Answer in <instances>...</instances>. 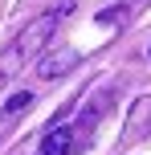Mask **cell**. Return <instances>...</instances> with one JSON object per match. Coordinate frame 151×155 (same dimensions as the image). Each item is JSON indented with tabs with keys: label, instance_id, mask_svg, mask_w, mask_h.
Listing matches in <instances>:
<instances>
[{
	"label": "cell",
	"instance_id": "52a82bcc",
	"mask_svg": "<svg viewBox=\"0 0 151 155\" xmlns=\"http://www.w3.org/2000/svg\"><path fill=\"white\" fill-rule=\"evenodd\" d=\"M147 57H151V49H147Z\"/></svg>",
	"mask_w": 151,
	"mask_h": 155
},
{
	"label": "cell",
	"instance_id": "3957f363",
	"mask_svg": "<svg viewBox=\"0 0 151 155\" xmlns=\"http://www.w3.org/2000/svg\"><path fill=\"white\" fill-rule=\"evenodd\" d=\"M74 151V131L70 127H49L41 139V155H70Z\"/></svg>",
	"mask_w": 151,
	"mask_h": 155
},
{
	"label": "cell",
	"instance_id": "5b68a950",
	"mask_svg": "<svg viewBox=\"0 0 151 155\" xmlns=\"http://www.w3.org/2000/svg\"><path fill=\"white\" fill-rule=\"evenodd\" d=\"M123 16H127V8H102V12H98V25H114V21H123Z\"/></svg>",
	"mask_w": 151,
	"mask_h": 155
},
{
	"label": "cell",
	"instance_id": "8992f818",
	"mask_svg": "<svg viewBox=\"0 0 151 155\" xmlns=\"http://www.w3.org/2000/svg\"><path fill=\"white\" fill-rule=\"evenodd\" d=\"M0 82H4V74H0Z\"/></svg>",
	"mask_w": 151,
	"mask_h": 155
},
{
	"label": "cell",
	"instance_id": "7a4b0ae2",
	"mask_svg": "<svg viewBox=\"0 0 151 155\" xmlns=\"http://www.w3.org/2000/svg\"><path fill=\"white\" fill-rule=\"evenodd\" d=\"M78 65V49H70V45H61L57 53H45L37 61V78H45V82H53V78H65Z\"/></svg>",
	"mask_w": 151,
	"mask_h": 155
},
{
	"label": "cell",
	"instance_id": "277c9868",
	"mask_svg": "<svg viewBox=\"0 0 151 155\" xmlns=\"http://www.w3.org/2000/svg\"><path fill=\"white\" fill-rule=\"evenodd\" d=\"M29 106H33V90H16L12 98L4 102V110H0V127H8L12 118H21V114H25Z\"/></svg>",
	"mask_w": 151,
	"mask_h": 155
},
{
	"label": "cell",
	"instance_id": "6da1fadb",
	"mask_svg": "<svg viewBox=\"0 0 151 155\" xmlns=\"http://www.w3.org/2000/svg\"><path fill=\"white\" fill-rule=\"evenodd\" d=\"M74 12V0H61V4L53 8V12H41L37 21H29L21 29V37L12 41V45L4 49V57H0V74H12L16 65H25V61H33L37 53H45V45H49V37L57 33V25H61V16H70Z\"/></svg>",
	"mask_w": 151,
	"mask_h": 155
}]
</instances>
